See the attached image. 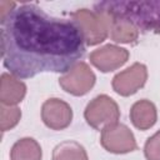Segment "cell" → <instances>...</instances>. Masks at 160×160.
Listing matches in <instances>:
<instances>
[{"mask_svg":"<svg viewBox=\"0 0 160 160\" xmlns=\"http://www.w3.org/2000/svg\"><path fill=\"white\" fill-rule=\"evenodd\" d=\"M0 22L4 66L18 78L68 72L85 54L84 35L74 20L50 16L34 4L16 5Z\"/></svg>","mask_w":160,"mask_h":160,"instance_id":"1","label":"cell"},{"mask_svg":"<svg viewBox=\"0 0 160 160\" xmlns=\"http://www.w3.org/2000/svg\"><path fill=\"white\" fill-rule=\"evenodd\" d=\"M94 9L111 19L126 21L138 30L160 34V1H101Z\"/></svg>","mask_w":160,"mask_h":160,"instance_id":"2","label":"cell"},{"mask_svg":"<svg viewBox=\"0 0 160 160\" xmlns=\"http://www.w3.org/2000/svg\"><path fill=\"white\" fill-rule=\"evenodd\" d=\"M70 16L71 20L79 25L88 45H98L108 38L111 28V18L108 14L96 10L79 9L71 12Z\"/></svg>","mask_w":160,"mask_h":160,"instance_id":"3","label":"cell"},{"mask_svg":"<svg viewBox=\"0 0 160 160\" xmlns=\"http://www.w3.org/2000/svg\"><path fill=\"white\" fill-rule=\"evenodd\" d=\"M84 118L86 122L98 130L116 124L120 118L118 104L108 95H99L94 98L85 108Z\"/></svg>","mask_w":160,"mask_h":160,"instance_id":"4","label":"cell"},{"mask_svg":"<svg viewBox=\"0 0 160 160\" xmlns=\"http://www.w3.org/2000/svg\"><path fill=\"white\" fill-rule=\"evenodd\" d=\"M100 142L105 150L112 154H126L136 150V140L131 130L124 124H112L101 130Z\"/></svg>","mask_w":160,"mask_h":160,"instance_id":"5","label":"cell"},{"mask_svg":"<svg viewBox=\"0 0 160 160\" xmlns=\"http://www.w3.org/2000/svg\"><path fill=\"white\" fill-rule=\"evenodd\" d=\"M95 74L88 64L79 61L70 71L59 79L60 86L69 94L75 96L85 95L95 84Z\"/></svg>","mask_w":160,"mask_h":160,"instance_id":"6","label":"cell"},{"mask_svg":"<svg viewBox=\"0 0 160 160\" xmlns=\"http://www.w3.org/2000/svg\"><path fill=\"white\" fill-rule=\"evenodd\" d=\"M148 79V70L144 64L135 62L112 79V89L121 96H130L142 88Z\"/></svg>","mask_w":160,"mask_h":160,"instance_id":"7","label":"cell"},{"mask_svg":"<svg viewBox=\"0 0 160 160\" xmlns=\"http://www.w3.org/2000/svg\"><path fill=\"white\" fill-rule=\"evenodd\" d=\"M41 119L44 124L52 130L68 128L72 120V110L64 100L52 98L48 99L41 106Z\"/></svg>","mask_w":160,"mask_h":160,"instance_id":"8","label":"cell"},{"mask_svg":"<svg viewBox=\"0 0 160 160\" xmlns=\"http://www.w3.org/2000/svg\"><path fill=\"white\" fill-rule=\"evenodd\" d=\"M129 59V51L116 45H105L90 54V62L102 72H109L122 66Z\"/></svg>","mask_w":160,"mask_h":160,"instance_id":"9","label":"cell"},{"mask_svg":"<svg viewBox=\"0 0 160 160\" xmlns=\"http://www.w3.org/2000/svg\"><path fill=\"white\" fill-rule=\"evenodd\" d=\"M158 112L155 105L146 99L136 101L130 109V120L139 130H148L156 122Z\"/></svg>","mask_w":160,"mask_h":160,"instance_id":"10","label":"cell"},{"mask_svg":"<svg viewBox=\"0 0 160 160\" xmlns=\"http://www.w3.org/2000/svg\"><path fill=\"white\" fill-rule=\"evenodd\" d=\"M26 92V86L22 81L15 79L10 74L4 72L1 75L0 100L4 105H16L20 102Z\"/></svg>","mask_w":160,"mask_h":160,"instance_id":"11","label":"cell"},{"mask_svg":"<svg viewBox=\"0 0 160 160\" xmlns=\"http://www.w3.org/2000/svg\"><path fill=\"white\" fill-rule=\"evenodd\" d=\"M41 148L32 138L18 140L10 151V160H41Z\"/></svg>","mask_w":160,"mask_h":160,"instance_id":"12","label":"cell"},{"mask_svg":"<svg viewBox=\"0 0 160 160\" xmlns=\"http://www.w3.org/2000/svg\"><path fill=\"white\" fill-rule=\"evenodd\" d=\"M52 160H89L82 145L66 140L58 144L52 150Z\"/></svg>","mask_w":160,"mask_h":160,"instance_id":"13","label":"cell"},{"mask_svg":"<svg viewBox=\"0 0 160 160\" xmlns=\"http://www.w3.org/2000/svg\"><path fill=\"white\" fill-rule=\"evenodd\" d=\"M110 36L115 42L130 44L135 42L139 38V30L122 20L111 19V28H110Z\"/></svg>","mask_w":160,"mask_h":160,"instance_id":"14","label":"cell"},{"mask_svg":"<svg viewBox=\"0 0 160 160\" xmlns=\"http://www.w3.org/2000/svg\"><path fill=\"white\" fill-rule=\"evenodd\" d=\"M21 111L15 105H4L1 104L0 108V125L1 131H6L12 129L20 120Z\"/></svg>","mask_w":160,"mask_h":160,"instance_id":"15","label":"cell"},{"mask_svg":"<svg viewBox=\"0 0 160 160\" xmlns=\"http://www.w3.org/2000/svg\"><path fill=\"white\" fill-rule=\"evenodd\" d=\"M144 154L148 160H160V130L146 140Z\"/></svg>","mask_w":160,"mask_h":160,"instance_id":"16","label":"cell"},{"mask_svg":"<svg viewBox=\"0 0 160 160\" xmlns=\"http://www.w3.org/2000/svg\"><path fill=\"white\" fill-rule=\"evenodd\" d=\"M15 6L16 4L12 1H0V21L4 20L9 15V12L15 9Z\"/></svg>","mask_w":160,"mask_h":160,"instance_id":"17","label":"cell"}]
</instances>
